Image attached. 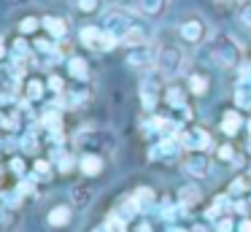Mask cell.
Masks as SVG:
<instances>
[{"label":"cell","mask_w":251,"mask_h":232,"mask_svg":"<svg viewBox=\"0 0 251 232\" xmlns=\"http://www.w3.org/2000/svg\"><path fill=\"white\" fill-rule=\"evenodd\" d=\"M122 3H125V0H122Z\"/></svg>","instance_id":"obj_43"},{"label":"cell","mask_w":251,"mask_h":232,"mask_svg":"<svg viewBox=\"0 0 251 232\" xmlns=\"http://www.w3.org/2000/svg\"><path fill=\"white\" fill-rule=\"evenodd\" d=\"M235 103L240 108H251V73L249 70H243V76L235 84Z\"/></svg>","instance_id":"obj_13"},{"label":"cell","mask_w":251,"mask_h":232,"mask_svg":"<svg viewBox=\"0 0 251 232\" xmlns=\"http://www.w3.org/2000/svg\"><path fill=\"white\" fill-rule=\"evenodd\" d=\"M73 167H78V159L71 154H60V159H57V170L60 173H71Z\"/></svg>","instance_id":"obj_28"},{"label":"cell","mask_w":251,"mask_h":232,"mask_svg":"<svg viewBox=\"0 0 251 232\" xmlns=\"http://www.w3.org/2000/svg\"><path fill=\"white\" fill-rule=\"evenodd\" d=\"M157 54L159 49L151 46V43H143V46H132L130 52H127V65L130 68H157Z\"/></svg>","instance_id":"obj_6"},{"label":"cell","mask_w":251,"mask_h":232,"mask_svg":"<svg viewBox=\"0 0 251 232\" xmlns=\"http://www.w3.org/2000/svg\"><path fill=\"white\" fill-rule=\"evenodd\" d=\"M240 192H251V181H249V178H235V183L229 186V194H240Z\"/></svg>","instance_id":"obj_32"},{"label":"cell","mask_w":251,"mask_h":232,"mask_svg":"<svg viewBox=\"0 0 251 232\" xmlns=\"http://www.w3.org/2000/svg\"><path fill=\"white\" fill-rule=\"evenodd\" d=\"M213 3H219V5H227V3H232V0H213Z\"/></svg>","instance_id":"obj_40"},{"label":"cell","mask_w":251,"mask_h":232,"mask_svg":"<svg viewBox=\"0 0 251 232\" xmlns=\"http://www.w3.org/2000/svg\"><path fill=\"white\" fill-rule=\"evenodd\" d=\"M135 232H151V224H146V221H143V224L135 227Z\"/></svg>","instance_id":"obj_38"},{"label":"cell","mask_w":251,"mask_h":232,"mask_svg":"<svg viewBox=\"0 0 251 232\" xmlns=\"http://www.w3.org/2000/svg\"><path fill=\"white\" fill-rule=\"evenodd\" d=\"M246 127H249V135H251V119H249V124H246Z\"/></svg>","instance_id":"obj_41"},{"label":"cell","mask_w":251,"mask_h":232,"mask_svg":"<svg viewBox=\"0 0 251 232\" xmlns=\"http://www.w3.org/2000/svg\"><path fill=\"white\" fill-rule=\"evenodd\" d=\"M135 22L138 19L130 14V11H125V8H108V11H105V16H103V30L111 32V35H116L122 41V38H125V32L130 30Z\"/></svg>","instance_id":"obj_4"},{"label":"cell","mask_w":251,"mask_h":232,"mask_svg":"<svg viewBox=\"0 0 251 232\" xmlns=\"http://www.w3.org/2000/svg\"><path fill=\"white\" fill-rule=\"evenodd\" d=\"M68 73L76 81H89V65L84 57H68Z\"/></svg>","instance_id":"obj_17"},{"label":"cell","mask_w":251,"mask_h":232,"mask_svg":"<svg viewBox=\"0 0 251 232\" xmlns=\"http://www.w3.org/2000/svg\"><path fill=\"white\" fill-rule=\"evenodd\" d=\"M76 8L81 14H95L100 8V0H76Z\"/></svg>","instance_id":"obj_30"},{"label":"cell","mask_w":251,"mask_h":232,"mask_svg":"<svg viewBox=\"0 0 251 232\" xmlns=\"http://www.w3.org/2000/svg\"><path fill=\"white\" fill-rule=\"evenodd\" d=\"M103 167H105V162H103V156H100V154H84V156H78V170H81L87 178L100 176V173H103Z\"/></svg>","instance_id":"obj_11"},{"label":"cell","mask_w":251,"mask_h":232,"mask_svg":"<svg viewBox=\"0 0 251 232\" xmlns=\"http://www.w3.org/2000/svg\"><path fill=\"white\" fill-rule=\"evenodd\" d=\"M238 232H251V219H243L238 224Z\"/></svg>","instance_id":"obj_36"},{"label":"cell","mask_w":251,"mask_h":232,"mask_svg":"<svg viewBox=\"0 0 251 232\" xmlns=\"http://www.w3.org/2000/svg\"><path fill=\"white\" fill-rule=\"evenodd\" d=\"M35 30H41V19H38V16H25V19L19 22V32H22V35H33Z\"/></svg>","instance_id":"obj_25"},{"label":"cell","mask_w":251,"mask_h":232,"mask_svg":"<svg viewBox=\"0 0 251 232\" xmlns=\"http://www.w3.org/2000/svg\"><path fill=\"white\" fill-rule=\"evenodd\" d=\"M100 38H103V27L87 25V27L78 30V41H81V46H87V49H100Z\"/></svg>","instance_id":"obj_14"},{"label":"cell","mask_w":251,"mask_h":232,"mask_svg":"<svg viewBox=\"0 0 251 232\" xmlns=\"http://www.w3.org/2000/svg\"><path fill=\"white\" fill-rule=\"evenodd\" d=\"M176 138L181 140V149L186 151H208L211 149V132L205 127H186L184 132H178Z\"/></svg>","instance_id":"obj_5"},{"label":"cell","mask_w":251,"mask_h":232,"mask_svg":"<svg viewBox=\"0 0 251 232\" xmlns=\"http://www.w3.org/2000/svg\"><path fill=\"white\" fill-rule=\"evenodd\" d=\"M103 230L105 232H127V221L122 219L119 213H111L108 219L103 221Z\"/></svg>","instance_id":"obj_23"},{"label":"cell","mask_w":251,"mask_h":232,"mask_svg":"<svg viewBox=\"0 0 251 232\" xmlns=\"http://www.w3.org/2000/svg\"><path fill=\"white\" fill-rule=\"evenodd\" d=\"M73 200H76V205H89V200H92V186H73L71 189Z\"/></svg>","instance_id":"obj_24"},{"label":"cell","mask_w":251,"mask_h":232,"mask_svg":"<svg viewBox=\"0 0 251 232\" xmlns=\"http://www.w3.org/2000/svg\"><path fill=\"white\" fill-rule=\"evenodd\" d=\"M8 49H6V41H3V35H0V59H6Z\"/></svg>","instance_id":"obj_37"},{"label":"cell","mask_w":251,"mask_h":232,"mask_svg":"<svg viewBox=\"0 0 251 232\" xmlns=\"http://www.w3.org/2000/svg\"><path fill=\"white\" fill-rule=\"evenodd\" d=\"M27 57H30L27 41H25V38H17V41H14V59H17V62H25Z\"/></svg>","instance_id":"obj_27"},{"label":"cell","mask_w":251,"mask_h":232,"mask_svg":"<svg viewBox=\"0 0 251 232\" xmlns=\"http://www.w3.org/2000/svg\"><path fill=\"white\" fill-rule=\"evenodd\" d=\"M249 146H251V140H249Z\"/></svg>","instance_id":"obj_42"},{"label":"cell","mask_w":251,"mask_h":232,"mask_svg":"<svg viewBox=\"0 0 251 232\" xmlns=\"http://www.w3.org/2000/svg\"><path fill=\"white\" fill-rule=\"evenodd\" d=\"M41 27H44L46 32H49L51 41H65L68 38V22L62 19V16H44L41 19Z\"/></svg>","instance_id":"obj_10"},{"label":"cell","mask_w":251,"mask_h":232,"mask_svg":"<svg viewBox=\"0 0 251 232\" xmlns=\"http://www.w3.org/2000/svg\"><path fill=\"white\" fill-rule=\"evenodd\" d=\"M44 89H46V84L41 78H27V84H25V97H27V100H41V97H44Z\"/></svg>","instance_id":"obj_21"},{"label":"cell","mask_w":251,"mask_h":232,"mask_svg":"<svg viewBox=\"0 0 251 232\" xmlns=\"http://www.w3.org/2000/svg\"><path fill=\"white\" fill-rule=\"evenodd\" d=\"M159 97H162V76H149V78H143L141 84V105L146 108V111H154L159 103Z\"/></svg>","instance_id":"obj_8"},{"label":"cell","mask_w":251,"mask_h":232,"mask_svg":"<svg viewBox=\"0 0 251 232\" xmlns=\"http://www.w3.org/2000/svg\"><path fill=\"white\" fill-rule=\"evenodd\" d=\"M46 86H49V89L54 92V95H62V92H65V81H62L57 73H51L49 78H46Z\"/></svg>","instance_id":"obj_29"},{"label":"cell","mask_w":251,"mask_h":232,"mask_svg":"<svg viewBox=\"0 0 251 232\" xmlns=\"http://www.w3.org/2000/svg\"><path fill=\"white\" fill-rule=\"evenodd\" d=\"M216 156H219L222 162H232V159H235V149H232V143L219 146V149H216Z\"/></svg>","instance_id":"obj_31"},{"label":"cell","mask_w":251,"mask_h":232,"mask_svg":"<svg viewBox=\"0 0 251 232\" xmlns=\"http://www.w3.org/2000/svg\"><path fill=\"white\" fill-rule=\"evenodd\" d=\"M240 127H243V116H240L238 111H224L222 113V132L224 135L235 138V135L240 132Z\"/></svg>","instance_id":"obj_15"},{"label":"cell","mask_w":251,"mask_h":232,"mask_svg":"<svg viewBox=\"0 0 251 232\" xmlns=\"http://www.w3.org/2000/svg\"><path fill=\"white\" fill-rule=\"evenodd\" d=\"M238 19L243 27H249L251 30V0H240L238 3Z\"/></svg>","instance_id":"obj_26"},{"label":"cell","mask_w":251,"mask_h":232,"mask_svg":"<svg viewBox=\"0 0 251 232\" xmlns=\"http://www.w3.org/2000/svg\"><path fill=\"white\" fill-rule=\"evenodd\" d=\"M178 35L186 46H200V43H205V38H208L205 19H202L200 14H186L184 19L178 22Z\"/></svg>","instance_id":"obj_3"},{"label":"cell","mask_w":251,"mask_h":232,"mask_svg":"<svg viewBox=\"0 0 251 232\" xmlns=\"http://www.w3.org/2000/svg\"><path fill=\"white\" fill-rule=\"evenodd\" d=\"M184 170H186V176H189V178L202 181V178L211 176V159H208L205 151H192V154L184 159Z\"/></svg>","instance_id":"obj_7"},{"label":"cell","mask_w":251,"mask_h":232,"mask_svg":"<svg viewBox=\"0 0 251 232\" xmlns=\"http://www.w3.org/2000/svg\"><path fill=\"white\" fill-rule=\"evenodd\" d=\"M232 216H222V219H216V232H232Z\"/></svg>","instance_id":"obj_33"},{"label":"cell","mask_w":251,"mask_h":232,"mask_svg":"<svg viewBox=\"0 0 251 232\" xmlns=\"http://www.w3.org/2000/svg\"><path fill=\"white\" fill-rule=\"evenodd\" d=\"M71 221H73L71 205H54V208L46 213V224L54 227V230H65V227H71Z\"/></svg>","instance_id":"obj_9"},{"label":"cell","mask_w":251,"mask_h":232,"mask_svg":"<svg viewBox=\"0 0 251 232\" xmlns=\"http://www.w3.org/2000/svg\"><path fill=\"white\" fill-rule=\"evenodd\" d=\"M208 54H211V59L219 65V68H238L240 59H243L240 43L235 41L232 35H227V32H216V35L211 38Z\"/></svg>","instance_id":"obj_1"},{"label":"cell","mask_w":251,"mask_h":232,"mask_svg":"<svg viewBox=\"0 0 251 232\" xmlns=\"http://www.w3.org/2000/svg\"><path fill=\"white\" fill-rule=\"evenodd\" d=\"M186 68V54L181 52V46L176 43H165L159 46V54H157V70L162 78H176L181 76Z\"/></svg>","instance_id":"obj_2"},{"label":"cell","mask_w":251,"mask_h":232,"mask_svg":"<svg viewBox=\"0 0 251 232\" xmlns=\"http://www.w3.org/2000/svg\"><path fill=\"white\" fill-rule=\"evenodd\" d=\"M35 173H38L41 178H49V173H51V165L46 159H35Z\"/></svg>","instance_id":"obj_34"},{"label":"cell","mask_w":251,"mask_h":232,"mask_svg":"<svg viewBox=\"0 0 251 232\" xmlns=\"http://www.w3.org/2000/svg\"><path fill=\"white\" fill-rule=\"evenodd\" d=\"M138 5H141V14L159 16L165 8H168V0H138Z\"/></svg>","instance_id":"obj_20"},{"label":"cell","mask_w":251,"mask_h":232,"mask_svg":"<svg viewBox=\"0 0 251 232\" xmlns=\"http://www.w3.org/2000/svg\"><path fill=\"white\" fill-rule=\"evenodd\" d=\"M162 97H165V103H168L170 108H186V95H184V89H181L178 84H168L165 86V92H162Z\"/></svg>","instance_id":"obj_16"},{"label":"cell","mask_w":251,"mask_h":232,"mask_svg":"<svg viewBox=\"0 0 251 232\" xmlns=\"http://www.w3.org/2000/svg\"><path fill=\"white\" fill-rule=\"evenodd\" d=\"M165 232H189V230H184V227H178V224H170Z\"/></svg>","instance_id":"obj_39"},{"label":"cell","mask_w":251,"mask_h":232,"mask_svg":"<svg viewBox=\"0 0 251 232\" xmlns=\"http://www.w3.org/2000/svg\"><path fill=\"white\" fill-rule=\"evenodd\" d=\"M178 203H181V205H195V203H200V189H197L195 183H189V186H181Z\"/></svg>","instance_id":"obj_22"},{"label":"cell","mask_w":251,"mask_h":232,"mask_svg":"<svg viewBox=\"0 0 251 232\" xmlns=\"http://www.w3.org/2000/svg\"><path fill=\"white\" fill-rule=\"evenodd\" d=\"M11 170L17 173V176H25V162L22 159H11Z\"/></svg>","instance_id":"obj_35"},{"label":"cell","mask_w":251,"mask_h":232,"mask_svg":"<svg viewBox=\"0 0 251 232\" xmlns=\"http://www.w3.org/2000/svg\"><path fill=\"white\" fill-rule=\"evenodd\" d=\"M208 86H211V81H208L205 73H189V76H186V89H189L192 95H197V97L205 95Z\"/></svg>","instance_id":"obj_18"},{"label":"cell","mask_w":251,"mask_h":232,"mask_svg":"<svg viewBox=\"0 0 251 232\" xmlns=\"http://www.w3.org/2000/svg\"><path fill=\"white\" fill-rule=\"evenodd\" d=\"M149 35H151V32H149V27L143 25V22H135V25L125 32L122 43H125V46H130V49L132 46H143V43H149Z\"/></svg>","instance_id":"obj_12"},{"label":"cell","mask_w":251,"mask_h":232,"mask_svg":"<svg viewBox=\"0 0 251 232\" xmlns=\"http://www.w3.org/2000/svg\"><path fill=\"white\" fill-rule=\"evenodd\" d=\"M132 200L138 203V208H141V210H143V208H151L154 203H159V200H157V194H154V189H149V186L138 189V192L132 194Z\"/></svg>","instance_id":"obj_19"}]
</instances>
